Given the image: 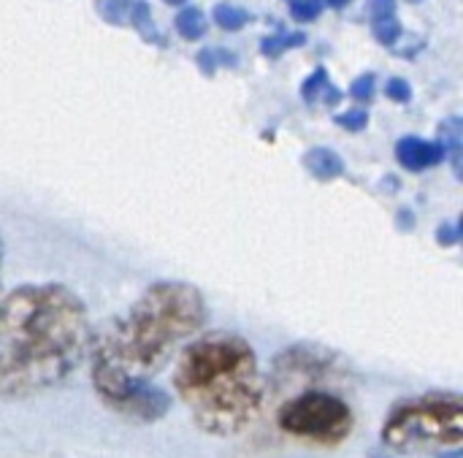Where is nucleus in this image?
I'll list each match as a JSON object with an SVG mask.
<instances>
[{
    "label": "nucleus",
    "mask_w": 463,
    "mask_h": 458,
    "mask_svg": "<svg viewBox=\"0 0 463 458\" xmlns=\"http://www.w3.org/2000/svg\"><path fill=\"white\" fill-rule=\"evenodd\" d=\"M209 318L203 293L187 282H155L119 318L92 337V386L100 402L133 421L152 424L168 413V396L149 386L176 348Z\"/></svg>",
    "instance_id": "f257e3e1"
},
{
    "label": "nucleus",
    "mask_w": 463,
    "mask_h": 458,
    "mask_svg": "<svg viewBox=\"0 0 463 458\" xmlns=\"http://www.w3.org/2000/svg\"><path fill=\"white\" fill-rule=\"evenodd\" d=\"M92 326L65 285H22L0 301V396H38L87 358Z\"/></svg>",
    "instance_id": "f03ea898"
},
{
    "label": "nucleus",
    "mask_w": 463,
    "mask_h": 458,
    "mask_svg": "<svg viewBox=\"0 0 463 458\" xmlns=\"http://www.w3.org/2000/svg\"><path fill=\"white\" fill-rule=\"evenodd\" d=\"M174 386L195 426L214 437L247 429L263 405V377L252 345L239 334H203L182 350Z\"/></svg>",
    "instance_id": "7ed1b4c3"
},
{
    "label": "nucleus",
    "mask_w": 463,
    "mask_h": 458,
    "mask_svg": "<svg viewBox=\"0 0 463 458\" xmlns=\"http://www.w3.org/2000/svg\"><path fill=\"white\" fill-rule=\"evenodd\" d=\"M383 443L399 456L458 453L463 445V399L458 394H426L391 410Z\"/></svg>",
    "instance_id": "20e7f679"
},
{
    "label": "nucleus",
    "mask_w": 463,
    "mask_h": 458,
    "mask_svg": "<svg viewBox=\"0 0 463 458\" xmlns=\"http://www.w3.org/2000/svg\"><path fill=\"white\" fill-rule=\"evenodd\" d=\"M277 424L290 437L315 445H339L350 437L355 415L339 396L326 391H307L282 405Z\"/></svg>",
    "instance_id": "39448f33"
},
{
    "label": "nucleus",
    "mask_w": 463,
    "mask_h": 458,
    "mask_svg": "<svg viewBox=\"0 0 463 458\" xmlns=\"http://www.w3.org/2000/svg\"><path fill=\"white\" fill-rule=\"evenodd\" d=\"M396 160L402 163V168L418 174V171H429V168L439 166L442 160H448V155L439 141H426L420 136H404L396 144Z\"/></svg>",
    "instance_id": "423d86ee"
},
{
    "label": "nucleus",
    "mask_w": 463,
    "mask_h": 458,
    "mask_svg": "<svg viewBox=\"0 0 463 458\" xmlns=\"http://www.w3.org/2000/svg\"><path fill=\"white\" fill-rule=\"evenodd\" d=\"M301 98H304L309 106L323 103V106L334 109V106L342 103V90H339L336 84H331L328 71L320 65V68H315L312 76H307V81L301 84Z\"/></svg>",
    "instance_id": "0eeeda50"
},
{
    "label": "nucleus",
    "mask_w": 463,
    "mask_h": 458,
    "mask_svg": "<svg viewBox=\"0 0 463 458\" xmlns=\"http://www.w3.org/2000/svg\"><path fill=\"white\" fill-rule=\"evenodd\" d=\"M304 166H307V171H309L315 179H323V182L336 179V177L345 174V160H342L334 149H328V147H315V149H309V152L304 155Z\"/></svg>",
    "instance_id": "6e6552de"
},
{
    "label": "nucleus",
    "mask_w": 463,
    "mask_h": 458,
    "mask_svg": "<svg viewBox=\"0 0 463 458\" xmlns=\"http://www.w3.org/2000/svg\"><path fill=\"white\" fill-rule=\"evenodd\" d=\"M128 19H130V24L136 27V33L146 41V43H152V46H160V49H165L168 46V41H165V35L155 27V22H152V8H149V3L146 0H138V3H133L130 5V14H128Z\"/></svg>",
    "instance_id": "1a4fd4ad"
},
{
    "label": "nucleus",
    "mask_w": 463,
    "mask_h": 458,
    "mask_svg": "<svg viewBox=\"0 0 463 458\" xmlns=\"http://www.w3.org/2000/svg\"><path fill=\"white\" fill-rule=\"evenodd\" d=\"M307 41H309V38H307V33H301V30H293V33L277 30L274 35H266V38L260 41V54L269 57V60H277V57H282L285 52L304 46Z\"/></svg>",
    "instance_id": "9d476101"
},
{
    "label": "nucleus",
    "mask_w": 463,
    "mask_h": 458,
    "mask_svg": "<svg viewBox=\"0 0 463 458\" xmlns=\"http://www.w3.org/2000/svg\"><path fill=\"white\" fill-rule=\"evenodd\" d=\"M174 27L176 33L184 38V41H201L206 35V14L198 8V5H184L176 19H174Z\"/></svg>",
    "instance_id": "9b49d317"
},
{
    "label": "nucleus",
    "mask_w": 463,
    "mask_h": 458,
    "mask_svg": "<svg viewBox=\"0 0 463 458\" xmlns=\"http://www.w3.org/2000/svg\"><path fill=\"white\" fill-rule=\"evenodd\" d=\"M212 16H214L217 27H222L228 33H236V30H241L244 24H250L255 19L247 8L233 5V3H217L214 11H212Z\"/></svg>",
    "instance_id": "f8f14e48"
},
{
    "label": "nucleus",
    "mask_w": 463,
    "mask_h": 458,
    "mask_svg": "<svg viewBox=\"0 0 463 458\" xmlns=\"http://www.w3.org/2000/svg\"><path fill=\"white\" fill-rule=\"evenodd\" d=\"M372 35H374L383 46L393 49V46L399 43V38H402V22H399V16L374 19V22H372Z\"/></svg>",
    "instance_id": "ddd939ff"
},
{
    "label": "nucleus",
    "mask_w": 463,
    "mask_h": 458,
    "mask_svg": "<svg viewBox=\"0 0 463 458\" xmlns=\"http://www.w3.org/2000/svg\"><path fill=\"white\" fill-rule=\"evenodd\" d=\"M133 3H138V0H95V8L109 24H122L130 14Z\"/></svg>",
    "instance_id": "4468645a"
},
{
    "label": "nucleus",
    "mask_w": 463,
    "mask_h": 458,
    "mask_svg": "<svg viewBox=\"0 0 463 458\" xmlns=\"http://www.w3.org/2000/svg\"><path fill=\"white\" fill-rule=\"evenodd\" d=\"M323 8H326L323 0H290V16L301 24L315 22L323 14Z\"/></svg>",
    "instance_id": "2eb2a0df"
},
{
    "label": "nucleus",
    "mask_w": 463,
    "mask_h": 458,
    "mask_svg": "<svg viewBox=\"0 0 463 458\" xmlns=\"http://www.w3.org/2000/svg\"><path fill=\"white\" fill-rule=\"evenodd\" d=\"M374 92H377V73H361L355 81H353V87H350V95L358 100V103H369L372 98H374Z\"/></svg>",
    "instance_id": "dca6fc26"
},
{
    "label": "nucleus",
    "mask_w": 463,
    "mask_h": 458,
    "mask_svg": "<svg viewBox=\"0 0 463 458\" xmlns=\"http://www.w3.org/2000/svg\"><path fill=\"white\" fill-rule=\"evenodd\" d=\"M336 125H342V128L350 130V133H361V130H366V125H369V111H366V109H353V111L336 114Z\"/></svg>",
    "instance_id": "f3484780"
},
{
    "label": "nucleus",
    "mask_w": 463,
    "mask_h": 458,
    "mask_svg": "<svg viewBox=\"0 0 463 458\" xmlns=\"http://www.w3.org/2000/svg\"><path fill=\"white\" fill-rule=\"evenodd\" d=\"M385 95L391 100H396V103H410L412 100V84L407 79H402V76H393L385 84Z\"/></svg>",
    "instance_id": "a211bd4d"
},
{
    "label": "nucleus",
    "mask_w": 463,
    "mask_h": 458,
    "mask_svg": "<svg viewBox=\"0 0 463 458\" xmlns=\"http://www.w3.org/2000/svg\"><path fill=\"white\" fill-rule=\"evenodd\" d=\"M396 0H366V14L369 19H385V16H396Z\"/></svg>",
    "instance_id": "6ab92c4d"
},
{
    "label": "nucleus",
    "mask_w": 463,
    "mask_h": 458,
    "mask_svg": "<svg viewBox=\"0 0 463 458\" xmlns=\"http://www.w3.org/2000/svg\"><path fill=\"white\" fill-rule=\"evenodd\" d=\"M195 62H198V68H201V73H206V76H214V71H217V49H201L198 52V57H195Z\"/></svg>",
    "instance_id": "aec40b11"
},
{
    "label": "nucleus",
    "mask_w": 463,
    "mask_h": 458,
    "mask_svg": "<svg viewBox=\"0 0 463 458\" xmlns=\"http://www.w3.org/2000/svg\"><path fill=\"white\" fill-rule=\"evenodd\" d=\"M439 244H458V239H461V234H458V223H450V225H445V228H439Z\"/></svg>",
    "instance_id": "412c9836"
},
{
    "label": "nucleus",
    "mask_w": 463,
    "mask_h": 458,
    "mask_svg": "<svg viewBox=\"0 0 463 458\" xmlns=\"http://www.w3.org/2000/svg\"><path fill=\"white\" fill-rule=\"evenodd\" d=\"M217 62L220 65H228V68H236L239 65V54L236 52H228V49H217Z\"/></svg>",
    "instance_id": "4be33fe9"
},
{
    "label": "nucleus",
    "mask_w": 463,
    "mask_h": 458,
    "mask_svg": "<svg viewBox=\"0 0 463 458\" xmlns=\"http://www.w3.org/2000/svg\"><path fill=\"white\" fill-rule=\"evenodd\" d=\"M323 3H328L331 8H345V5H350L353 0H323Z\"/></svg>",
    "instance_id": "5701e85b"
},
{
    "label": "nucleus",
    "mask_w": 463,
    "mask_h": 458,
    "mask_svg": "<svg viewBox=\"0 0 463 458\" xmlns=\"http://www.w3.org/2000/svg\"><path fill=\"white\" fill-rule=\"evenodd\" d=\"M0 274H3V239H0ZM0 291H3V277H0ZM0 301H3V293H0Z\"/></svg>",
    "instance_id": "b1692460"
},
{
    "label": "nucleus",
    "mask_w": 463,
    "mask_h": 458,
    "mask_svg": "<svg viewBox=\"0 0 463 458\" xmlns=\"http://www.w3.org/2000/svg\"><path fill=\"white\" fill-rule=\"evenodd\" d=\"M165 3H168V5H184L187 0H165Z\"/></svg>",
    "instance_id": "393cba45"
},
{
    "label": "nucleus",
    "mask_w": 463,
    "mask_h": 458,
    "mask_svg": "<svg viewBox=\"0 0 463 458\" xmlns=\"http://www.w3.org/2000/svg\"><path fill=\"white\" fill-rule=\"evenodd\" d=\"M412 3H418V0H412Z\"/></svg>",
    "instance_id": "a878e982"
}]
</instances>
